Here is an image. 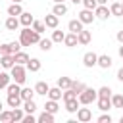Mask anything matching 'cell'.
<instances>
[{
    "label": "cell",
    "mask_w": 123,
    "mask_h": 123,
    "mask_svg": "<svg viewBox=\"0 0 123 123\" xmlns=\"http://www.w3.org/2000/svg\"><path fill=\"white\" fill-rule=\"evenodd\" d=\"M62 92H63V90H62L58 85H56V86H50V88H48V98H50V100H60V98H62Z\"/></svg>",
    "instance_id": "obj_22"
},
{
    "label": "cell",
    "mask_w": 123,
    "mask_h": 123,
    "mask_svg": "<svg viewBox=\"0 0 123 123\" xmlns=\"http://www.w3.org/2000/svg\"><path fill=\"white\" fill-rule=\"evenodd\" d=\"M98 123H111V115L110 113H102L98 117Z\"/></svg>",
    "instance_id": "obj_43"
},
{
    "label": "cell",
    "mask_w": 123,
    "mask_h": 123,
    "mask_svg": "<svg viewBox=\"0 0 123 123\" xmlns=\"http://www.w3.org/2000/svg\"><path fill=\"white\" fill-rule=\"evenodd\" d=\"M21 12H23V8H21V4H17V2H12V4L8 6V15H15V17H19Z\"/></svg>",
    "instance_id": "obj_17"
},
{
    "label": "cell",
    "mask_w": 123,
    "mask_h": 123,
    "mask_svg": "<svg viewBox=\"0 0 123 123\" xmlns=\"http://www.w3.org/2000/svg\"><path fill=\"white\" fill-rule=\"evenodd\" d=\"M31 29L42 35V33L46 31V25H44V21H33V23H31Z\"/></svg>",
    "instance_id": "obj_34"
},
{
    "label": "cell",
    "mask_w": 123,
    "mask_h": 123,
    "mask_svg": "<svg viewBox=\"0 0 123 123\" xmlns=\"http://www.w3.org/2000/svg\"><path fill=\"white\" fill-rule=\"evenodd\" d=\"M110 12H111V15L121 17V15H123V4H121V2H113V4L110 6Z\"/></svg>",
    "instance_id": "obj_26"
},
{
    "label": "cell",
    "mask_w": 123,
    "mask_h": 123,
    "mask_svg": "<svg viewBox=\"0 0 123 123\" xmlns=\"http://www.w3.org/2000/svg\"><path fill=\"white\" fill-rule=\"evenodd\" d=\"M23 111H25V113H35V111H37L35 100H25V102H23Z\"/></svg>",
    "instance_id": "obj_30"
},
{
    "label": "cell",
    "mask_w": 123,
    "mask_h": 123,
    "mask_svg": "<svg viewBox=\"0 0 123 123\" xmlns=\"http://www.w3.org/2000/svg\"><path fill=\"white\" fill-rule=\"evenodd\" d=\"M63 44H65L67 48H73V46H77V44H79V40H77V33H69V35H65V38H63Z\"/></svg>",
    "instance_id": "obj_18"
},
{
    "label": "cell",
    "mask_w": 123,
    "mask_h": 123,
    "mask_svg": "<svg viewBox=\"0 0 123 123\" xmlns=\"http://www.w3.org/2000/svg\"><path fill=\"white\" fill-rule=\"evenodd\" d=\"M23 123H35L37 121V117L33 115V113H27V115H23V119H21Z\"/></svg>",
    "instance_id": "obj_44"
},
{
    "label": "cell",
    "mask_w": 123,
    "mask_h": 123,
    "mask_svg": "<svg viewBox=\"0 0 123 123\" xmlns=\"http://www.w3.org/2000/svg\"><path fill=\"white\" fill-rule=\"evenodd\" d=\"M67 29H69V33H79V31L83 29V23H81L79 19H71V21L67 23Z\"/></svg>",
    "instance_id": "obj_25"
},
{
    "label": "cell",
    "mask_w": 123,
    "mask_h": 123,
    "mask_svg": "<svg viewBox=\"0 0 123 123\" xmlns=\"http://www.w3.org/2000/svg\"><path fill=\"white\" fill-rule=\"evenodd\" d=\"M37 121H38V123H54V113H50V111L44 110V111L37 117Z\"/></svg>",
    "instance_id": "obj_24"
},
{
    "label": "cell",
    "mask_w": 123,
    "mask_h": 123,
    "mask_svg": "<svg viewBox=\"0 0 123 123\" xmlns=\"http://www.w3.org/2000/svg\"><path fill=\"white\" fill-rule=\"evenodd\" d=\"M98 4H108V0H96Z\"/></svg>",
    "instance_id": "obj_48"
},
{
    "label": "cell",
    "mask_w": 123,
    "mask_h": 123,
    "mask_svg": "<svg viewBox=\"0 0 123 123\" xmlns=\"http://www.w3.org/2000/svg\"><path fill=\"white\" fill-rule=\"evenodd\" d=\"M75 113H77V121H81V123H86V121L92 119V111H90L88 108H81V106H79V110H77Z\"/></svg>",
    "instance_id": "obj_6"
},
{
    "label": "cell",
    "mask_w": 123,
    "mask_h": 123,
    "mask_svg": "<svg viewBox=\"0 0 123 123\" xmlns=\"http://www.w3.org/2000/svg\"><path fill=\"white\" fill-rule=\"evenodd\" d=\"M79 98H73V100H65V110L69 111V113H75L77 110H79Z\"/></svg>",
    "instance_id": "obj_23"
},
{
    "label": "cell",
    "mask_w": 123,
    "mask_h": 123,
    "mask_svg": "<svg viewBox=\"0 0 123 123\" xmlns=\"http://www.w3.org/2000/svg\"><path fill=\"white\" fill-rule=\"evenodd\" d=\"M117 40L123 44V29H121V31H117Z\"/></svg>",
    "instance_id": "obj_45"
},
{
    "label": "cell",
    "mask_w": 123,
    "mask_h": 123,
    "mask_svg": "<svg viewBox=\"0 0 123 123\" xmlns=\"http://www.w3.org/2000/svg\"><path fill=\"white\" fill-rule=\"evenodd\" d=\"M111 15V12H110V8L106 6V4H98L96 8H94V17H98V19H108Z\"/></svg>",
    "instance_id": "obj_5"
},
{
    "label": "cell",
    "mask_w": 123,
    "mask_h": 123,
    "mask_svg": "<svg viewBox=\"0 0 123 123\" xmlns=\"http://www.w3.org/2000/svg\"><path fill=\"white\" fill-rule=\"evenodd\" d=\"M12 73V81H15L17 85H23L27 81V67L25 65H19V63H13V67L10 69Z\"/></svg>",
    "instance_id": "obj_2"
},
{
    "label": "cell",
    "mask_w": 123,
    "mask_h": 123,
    "mask_svg": "<svg viewBox=\"0 0 123 123\" xmlns=\"http://www.w3.org/2000/svg\"><path fill=\"white\" fill-rule=\"evenodd\" d=\"M13 63H15L13 54H0V65H2L4 69H12Z\"/></svg>",
    "instance_id": "obj_7"
},
{
    "label": "cell",
    "mask_w": 123,
    "mask_h": 123,
    "mask_svg": "<svg viewBox=\"0 0 123 123\" xmlns=\"http://www.w3.org/2000/svg\"><path fill=\"white\" fill-rule=\"evenodd\" d=\"M0 54H13V52H12V44H10V42L0 44Z\"/></svg>",
    "instance_id": "obj_41"
},
{
    "label": "cell",
    "mask_w": 123,
    "mask_h": 123,
    "mask_svg": "<svg viewBox=\"0 0 123 123\" xmlns=\"http://www.w3.org/2000/svg\"><path fill=\"white\" fill-rule=\"evenodd\" d=\"M50 38H52V42H63V38H65V33H63V31H60V29L56 27V29L52 31V37H50Z\"/></svg>",
    "instance_id": "obj_28"
},
{
    "label": "cell",
    "mask_w": 123,
    "mask_h": 123,
    "mask_svg": "<svg viewBox=\"0 0 123 123\" xmlns=\"http://www.w3.org/2000/svg\"><path fill=\"white\" fill-rule=\"evenodd\" d=\"M77 98H79V104H81V106H88V104L96 102V98H98V90H94V88H90V86H85V90H83Z\"/></svg>",
    "instance_id": "obj_3"
},
{
    "label": "cell",
    "mask_w": 123,
    "mask_h": 123,
    "mask_svg": "<svg viewBox=\"0 0 123 123\" xmlns=\"http://www.w3.org/2000/svg\"><path fill=\"white\" fill-rule=\"evenodd\" d=\"M111 108H123V94H111Z\"/></svg>",
    "instance_id": "obj_33"
},
{
    "label": "cell",
    "mask_w": 123,
    "mask_h": 123,
    "mask_svg": "<svg viewBox=\"0 0 123 123\" xmlns=\"http://www.w3.org/2000/svg\"><path fill=\"white\" fill-rule=\"evenodd\" d=\"M77 19H79L83 25H88V23H92V21H94V10H86V8H85V10H81Z\"/></svg>",
    "instance_id": "obj_4"
},
{
    "label": "cell",
    "mask_w": 123,
    "mask_h": 123,
    "mask_svg": "<svg viewBox=\"0 0 123 123\" xmlns=\"http://www.w3.org/2000/svg\"><path fill=\"white\" fill-rule=\"evenodd\" d=\"M10 81H12V75L6 73V71H0V90H4L10 85Z\"/></svg>",
    "instance_id": "obj_27"
},
{
    "label": "cell",
    "mask_w": 123,
    "mask_h": 123,
    "mask_svg": "<svg viewBox=\"0 0 123 123\" xmlns=\"http://www.w3.org/2000/svg\"><path fill=\"white\" fill-rule=\"evenodd\" d=\"M44 25L48 27V29H56L58 27V23H60V17L58 15H54V13H50V15H44Z\"/></svg>",
    "instance_id": "obj_10"
},
{
    "label": "cell",
    "mask_w": 123,
    "mask_h": 123,
    "mask_svg": "<svg viewBox=\"0 0 123 123\" xmlns=\"http://www.w3.org/2000/svg\"><path fill=\"white\" fill-rule=\"evenodd\" d=\"M38 40H40V33L33 31L31 27H23V29L19 31V42H21V46L38 44Z\"/></svg>",
    "instance_id": "obj_1"
},
{
    "label": "cell",
    "mask_w": 123,
    "mask_h": 123,
    "mask_svg": "<svg viewBox=\"0 0 123 123\" xmlns=\"http://www.w3.org/2000/svg\"><path fill=\"white\" fill-rule=\"evenodd\" d=\"M71 81H73V79H69V77H60V79H58V86H60L62 90H65V88L71 86Z\"/></svg>",
    "instance_id": "obj_35"
},
{
    "label": "cell",
    "mask_w": 123,
    "mask_h": 123,
    "mask_svg": "<svg viewBox=\"0 0 123 123\" xmlns=\"http://www.w3.org/2000/svg\"><path fill=\"white\" fill-rule=\"evenodd\" d=\"M0 71H2V65H0Z\"/></svg>",
    "instance_id": "obj_54"
},
{
    "label": "cell",
    "mask_w": 123,
    "mask_h": 123,
    "mask_svg": "<svg viewBox=\"0 0 123 123\" xmlns=\"http://www.w3.org/2000/svg\"><path fill=\"white\" fill-rule=\"evenodd\" d=\"M40 60L38 58H29V62L25 63V67H27V71H31V73H37L38 69H40Z\"/></svg>",
    "instance_id": "obj_12"
},
{
    "label": "cell",
    "mask_w": 123,
    "mask_h": 123,
    "mask_svg": "<svg viewBox=\"0 0 123 123\" xmlns=\"http://www.w3.org/2000/svg\"><path fill=\"white\" fill-rule=\"evenodd\" d=\"M81 4H83L86 10H94V8L98 6V2H96V0H81Z\"/></svg>",
    "instance_id": "obj_40"
},
{
    "label": "cell",
    "mask_w": 123,
    "mask_h": 123,
    "mask_svg": "<svg viewBox=\"0 0 123 123\" xmlns=\"http://www.w3.org/2000/svg\"><path fill=\"white\" fill-rule=\"evenodd\" d=\"M23 115H25V111H23L19 106L12 110V117H13V121H21V119H23Z\"/></svg>",
    "instance_id": "obj_38"
},
{
    "label": "cell",
    "mask_w": 123,
    "mask_h": 123,
    "mask_svg": "<svg viewBox=\"0 0 123 123\" xmlns=\"http://www.w3.org/2000/svg\"><path fill=\"white\" fill-rule=\"evenodd\" d=\"M19 96H21L23 102H25V100H33V96H35V88H21V90H19Z\"/></svg>",
    "instance_id": "obj_29"
},
{
    "label": "cell",
    "mask_w": 123,
    "mask_h": 123,
    "mask_svg": "<svg viewBox=\"0 0 123 123\" xmlns=\"http://www.w3.org/2000/svg\"><path fill=\"white\" fill-rule=\"evenodd\" d=\"M98 96H111V88L110 86H100L98 88Z\"/></svg>",
    "instance_id": "obj_42"
},
{
    "label": "cell",
    "mask_w": 123,
    "mask_h": 123,
    "mask_svg": "<svg viewBox=\"0 0 123 123\" xmlns=\"http://www.w3.org/2000/svg\"><path fill=\"white\" fill-rule=\"evenodd\" d=\"M52 44H54L52 38H40V40H38V48H40L42 52H48V50L52 48Z\"/></svg>",
    "instance_id": "obj_31"
},
{
    "label": "cell",
    "mask_w": 123,
    "mask_h": 123,
    "mask_svg": "<svg viewBox=\"0 0 123 123\" xmlns=\"http://www.w3.org/2000/svg\"><path fill=\"white\" fill-rule=\"evenodd\" d=\"M2 110H4V104H2V102H0V111H2Z\"/></svg>",
    "instance_id": "obj_50"
},
{
    "label": "cell",
    "mask_w": 123,
    "mask_h": 123,
    "mask_svg": "<svg viewBox=\"0 0 123 123\" xmlns=\"http://www.w3.org/2000/svg\"><path fill=\"white\" fill-rule=\"evenodd\" d=\"M121 19H123V15H121Z\"/></svg>",
    "instance_id": "obj_55"
},
{
    "label": "cell",
    "mask_w": 123,
    "mask_h": 123,
    "mask_svg": "<svg viewBox=\"0 0 123 123\" xmlns=\"http://www.w3.org/2000/svg\"><path fill=\"white\" fill-rule=\"evenodd\" d=\"M121 4H123V2H121Z\"/></svg>",
    "instance_id": "obj_56"
},
{
    "label": "cell",
    "mask_w": 123,
    "mask_h": 123,
    "mask_svg": "<svg viewBox=\"0 0 123 123\" xmlns=\"http://www.w3.org/2000/svg\"><path fill=\"white\" fill-rule=\"evenodd\" d=\"M77 40H79V44H88L90 40H92V35H90V31H85V29H81L79 33H77Z\"/></svg>",
    "instance_id": "obj_11"
},
{
    "label": "cell",
    "mask_w": 123,
    "mask_h": 123,
    "mask_svg": "<svg viewBox=\"0 0 123 123\" xmlns=\"http://www.w3.org/2000/svg\"><path fill=\"white\" fill-rule=\"evenodd\" d=\"M96 62H98V54H94V52H86V54L83 56V63H85V67H94Z\"/></svg>",
    "instance_id": "obj_8"
},
{
    "label": "cell",
    "mask_w": 123,
    "mask_h": 123,
    "mask_svg": "<svg viewBox=\"0 0 123 123\" xmlns=\"http://www.w3.org/2000/svg\"><path fill=\"white\" fill-rule=\"evenodd\" d=\"M52 13H54V15H58V17H60V15H65V13H67V6H65L63 2H58V4H54Z\"/></svg>",
    "instance_id": "obj_19"
},
{
    "label": "cell",
    "mask_w": 123,
    "mask_h": 123,
    "mask_svg": "<svg viewBox=\"0 0 123 123\" xmlns=\"http://www.w3.org/2000/svg\"><path fill=\"white\" fill-rule=\"evenodd\" d=\"M4 25H6V29H8V31H15V29H19V17L10 15V17L4 21Z\"/></svg>",
    "instance_id": "obj_13"
},
{
    "label": "cell",
    "mask_w": 123,
    "mask_h": 123,
    "mask_svg": "<svg viewBox=\"0 0 123 123\" xmlns=\"http://www.w3.org/2000/svg\"><path fill=\"white\" fill-rule=\"evenodd\" d=\"M119 121H121V123H123V115H121V119H119Z\"/></svg>",
    "instance_id": "obj_53"
},
{
    "label": "cell",
    "mask_w": 123,
    "mask_h": 123,
    "mask_svg": "<svg viewBox=\"0 0 123 123\" xmlns=\"http://www.w3.org/2000/svg\"><path fill=\"white\" fill-rule=\"evenodd\" d=\"M85 86H86V85H83V83H79V81H71V88H73L77 94H81V92L85 90Z\"/></svg>",
    "instance_id": "obj_39"
},
{
    "label": "cell",
    "mask_w": 123,
    "mask_h": 123,
    "mask_svg": "<svg viewBox=\"0 0 123 123\" xmlns=\"http://www.w3.org/2000/svg\"><path fill=\"white\" fill-rule=\"evenodd\" d=\"M111 58L108 56V54H102V56H98V62H96V65H100L102 69H108V67H111Z\"/></svg>",
    "instance_id": "obj_15"
},
{
    "label": "cell",
    "mask_w": 123,
    "mask_h": 123,
    "mask_svg": "<svg viewBox=\"0 0 123 123\" xmlns=\"http://www.w3.org/2000/svg\"><path fill=\"white\" fill-rule=\"evenodd\" d=\"M6 90H8V94H19V90H21V85H17L15 81H13V83L10 81V85L6 86Z\"/></svg>",
    "instance_id": "obj_36"
},
{
    "label": "cell",
    "mask_w": 123,
    "mask_h": 123,
    "mask_svg": "<svg viewBox=\"0 0 123 123\" xmlns=\"http://www.w3.org/2000/svg\"><path fill=\"white\" fill-rule=\"evenodd\" d=\"M21 96L19 94H8V98H6V104L10 106V108H17V106H21Z\"/></svg>",
    "instance_id": "obj_16"
},
{
    "label": "cell",
    "mask_w": 123,
    "mask_h": 123,
    "mask_svg": "<svg viewBox=\"0 0 123 123\" xmlns=\"http://www.w3.org/2000/svg\"><path fill=\"white\" fill-rule=\"evenodd\" d=\"M58 2H65V0H54V4H58Z\"/></svg>",
    "instance_id": "obj_51"
},
{
    "label": "cell",
    "mask_w": 123,
    "mask_h": 123,
    "mask_svg": "<svg viewBox=\"0 0 123 123\" xmlns=\"http://www.w3.org/2000/svg\"><path fill=\"white\" fill-rule=\"evenodd\" d=\"M119 56H121V58H123V44H121V46H119Z\"/></svg>",
    "instance_id": "obj_47"
},
{
    "label": "cell",
    "mask_w": 123,
    "mask_h": 123,
    "mask_svg": "<svg viewBox=\"0 0 123 123\" xmlns=\"http://www.w3.org/2000/svg\"><path fill=\"white\" fill-rule=\"evenodd\" d=\"M48 83H44V81H38L37 85H35V94H42V96H46L48 94Z\"/></svg>",
    "instance_id": "obj_21"
},
{
    "label": "cell",
    "mask_w": 123,
    "mask_h": 123,
    "mask_svg": "<svg viewBox=\"0 0 123 123\" xmlns=\"http://www.w3.org/2000/svg\"><path fill=\"white\" fill-rule=\"evenodd\" d=\"M0 121H2V123H13L12 111H8V110H2V111H0Z\"/></svg>",
    "instance_id": "obj_37"
},
{
    "label": "cell",
    "mask_w": 123,
    "mask_h": 123,
    "mask_svg": "<svg viewBox=\"0 0 123 123\" xmlns=\"http://www.w3.org/2000/svg\"><path fill=\"white\" fill-rule=\"evenodd\" d=\"M12 2H17V4H21V0H12Z\"/></svg>",
    "instance_id": "obj_52"
},
{
    "label": "cell",
    "mask_w": 123,
    "mask_h": 123,
    "mask_svg": "<svg viewBox=\"0 0 123 123\" xmlns=\"http://www.w3.org/2000/svg\"><path fill=\"white\" fill-rule=\"evenodd\" d=\"M13 60H15V63H19V65H25V63L29 62V54L19 50V52H15V54H13Z\"/></svg>",
    "instance_id": "obj_20"
},
{
    "label": "cell",
    "mask_w": 123,
    "mask_h": 123,
    "mask_svg": "<svg viewBox=\"0 0 123 123\" xmlns=\"http://www.w3.org/2000/svg\"><path fill=\"white\" fill-rule=\"evenodd\" d=\"M96 102H98V110L102 111H108L111 108V96H98Z\"/></svg>",
    "instance_id": "obj_9"
},
{
    "label": "cell",
    "mask_w": 123,
    "mask_h": 123,
    "mask_svg": "<svg viewBox=\"0 0 123 123\" xmlns=\"http://www.w3.org/2000/svg\"><path fill=\"white\" fill-rule=\"evenodd\" d=\"M33 21H35V17H33L29 12H21V15H19V25H23V27H31Z\"/></svg>",
    "instance_id": "obj_14"
},
{
    "label": "cell",
    "mask_w": 123,
    "mask_h": 123,
    "mask_svg": "<svg viewBox=\"0 0 123 123\" xmlns=\"http://www.w3.org/2000/svg\"><path fill=\"white\" fill-rule=\"evenodd\" d=\"M71 2H73V4H81V0H71Z\"/></svg>",
    "instance_id": "obj_49"
},
{
    "label": "cell",
    "mask_w": 123,
    "mask_h": 123,
    "mask_svg": "<svg viewBox=\"0 0 123 123\" xmlns=\"http://www.w3.org/2000/svg\"><path fill=\"white\" fill-rule=\"evenodd\" d=\"M117 79H119V81H121V83H123V67H121V69H119V71H117Z\"/></svg>",
    "instance_id": "obj_46"
},
{
    "label": "cell",
    "mask_w": 123,
    "mask_h": 123,
    "mask_svg": "<svg viewBox=\"0 0 123 123\" xmlns=\"http://www.w3.org/2000/svg\"><path fill=\"white\" fill-rule=\"evenodd\" d=\"M44 110L46 111H50V113H56L60 108H58V100H48L46 104H44Z\"/></svg>",
    "instance_id": "obj_32"
}]
</instances>
